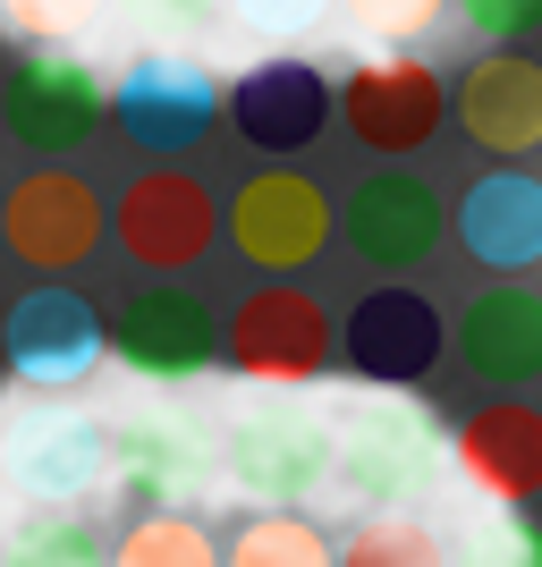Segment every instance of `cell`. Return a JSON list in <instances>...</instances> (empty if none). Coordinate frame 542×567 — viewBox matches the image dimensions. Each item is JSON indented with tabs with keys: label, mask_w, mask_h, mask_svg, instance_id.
<instances>
[{
	"label": "cell",
	"mask_w": 542,
	"mask_h": 567,
	"mask_svg": "<svg viewBox=\"0 0 542 567\" xmlns=\"http://www.w3.org/2000/svg\"><path fill=\"white\" fill-rule=\"evenodd\" d=\"M221 483L255 508H297L330 483V415L306 399H263L221 424Z\"/></svg>",
	"instance_id": "cell-5"
},
{
	"label": "cell",
	"mask_w": 542,
	"mask_h": 567,
	"mask_svg": "<svg viewBox=\"0 0 542 567\" xmlns=\"http://www.w3.org/2000/svg\"><path fill=\"white\" fill-rule=\"evenodd\" d=\"M339 364L365 390H425L449 364V313L432 306L425 288L407 280H374L339 322Z\"/></svg>",
	"instance_id": "cell-9"
},
{
	"label": "cell",
	"mask_w": 542,
	"mask_h": 567,
	"mask_svg": "<svg viewBox=\"0 0 542 567\" xmlns=\"http://www.w3.org/2000/svg\"><path fill=\"white\" fill-rule=\"evenodd\" d=\"M330 567H449V543L416 508H365L348 543H330Z\"/></svg>",
	"instance_id": "cell-23"
},
{
	"label": "cell",
	"mask_w": 542,
	"mask_h": 567,
	"mask_svg": "<svg viewBox=\"0 0 542 567\" xmlns=\"http://www.w3.org/2000/svg\"><path fill=\"white\" fill-rule=\"evenodd\" d=\"M441 457L458 466V483H467L474 499L525 508V499H542V406L483 399L458 432H441Z\"/></svg>",
	"instance_id": "cell-18"
},
{
	"label": "cell",
	"mask_w": 542,
	"mask_h": 567,
	"mask_svg": "<svg viewBox=\"0 0 542 567\" xmlns=\"http://www.w3.org/2000/svg\"><path fill=\"white\" fill-rule=\"evenodd\" d=\"M449 118H458V136H467L474 153H492V162L542 153V60L525 43L467 60V76L449 85Z\"/></svg>",
	"instance_id": "cell-16"
},
{
	"label": "cell",
	"mask_w": 542,
	"mask_h": 567,
	"mask_svg": "<svg viewBox=\"0 0 542 567\" xmlns=\"http://www.w3.org/2000/svg\"><path fill=\"white\" fill-rule=\"evenodd\" d=\"M111 492L136 508H187L204 492V432L170 406H136L111 424Z\"/></svg>",
	"instance_id": "cell-20"
},
{
	"label": "cell",
	"mask_w": 542,
	"mask_h": 567,
	"mask_svg": "<svg viewBox=\"0 0 542 567\" xmlns=\"http://www.w3.org/2000/svg\"><path fill=\"white\" fill-rule=\"evenodd\" d=\"M339 237H348V255L365 262V271L407 280L416 262L441 255V237H449V195L432 187L425 169L381 162V169H365V178L348 187V204H339Z\"/></svg>",
	"instance_id": "cell-12"
},
{
	"label": "cell",
	"mask_w": 542,
	"mask_h": 567,
	"mask_svg": "<svg viewBox=\"0 0 542 567\" xmlns=\"http://www.w3.org/2000/svg\"><path fill=\"white\" fill-rule=\"evenodd\" d=\"M111 127L153 162H178L221 127V76L187 51H136L111 76Z\"/></svg>",
	"instance_id": "cell-11"
},
{
	"label": "cell",
	"mask_w": 542,
	"mask_h": 567,
	"mask_svg": "<svg viewBox=\"0 0 542 567\" xmlns=\"http://www.w3.org/2000/svg\"><path fill=\"white\" fill-rule=\"evenodd\" d=\"M221 567H330V534L306 508H255L221 543Z\"/></svg>",
	"instance_id": "cell-24"
},
{
	"label": "cell",
	"mask_w": 542,
	"mask_h": 567,
	"mask_svg": "<svg viewBox=\"0 0 542 567\" xmlns=\"http://www.w3.org/2000/svg\"><path fill=\"white\" fill-rule=\"evenodd\" d=\"M449 567H542V525L525 508H500L483 534H467V550Z\"/></svg>",
	"instance_id": "cell-26"
},
{
	"label": "cell",
	"mask_w": 542,
	"mask_h": 567,
	"mask_svg": "<svg viewBox=\"0 0 542 567\" xmlns=\"http://www.w3.org/2000/svg\"><path fill=\"white\" fill-rule=\"evenodd\" d=\"M441 424L407 390H365L330 415V483L356 508H416L441 483Z\"/></svg>",
	"instance_id": "cell-1"
},
{
	"label": "cell",
	"mask_w": 542,
	"mask_h": 567,
	"mask_svg": "<svg viewBox=\"0 0 542 567\" xmlns=\"http://www.w3.org/2000/svg\"><path fill=\"white\" fill-rule=\"evenodd\" d=\"M144 9H162V18H204L213 0H144Z\"/></svg>",
	"instance_id": "cell-30"
},
{
	"label": "cell",
	"mask_w": 542,
	"mask_h": 567,
	"mask_svg": "<svg viewBox=\"0 0 542 567\" xmlns=\"http://www.w3.org/2000/svg\"><path fill=\"white\" fill-rule=\"evenodd\" d=\"M213 237H221V195L178 162L136 169L111 195V246L153 280H187L195 262L213 255Z\"/></svg>",
	"instance_id": "cell-7"
},
{
	"label": "cell",
	"mask_w": 542,
	"mask_h": 567,
	"mask_svg": "<svg viewBox=\"0 0 542 567\" xmlns=\"http://www.w3.org/2000/svg\"><path fill=\"white\" fill-rule=\"evenodd\" d=\"M0 474L25 508H76L111 483V424L76 406H34L0 441Z\"/></svg>",
	"instance_id": "cell-14"
},
{
	"label": "cell",
	"mask_w": 542,
	"mask_h": 567,
	"mask_svg": "<svg viewBox=\"0 0 542 567\" xmlns=\"http://www.w3.org/2000/svg\"><path fill=\"white\" fill-rule=\"evenodd\" d=\"M0 127L34 162H69L111 127V76L94 60H76L69 43H25L0 76Z\"/></svg>",
	"instance_id": "cell-3"
},
{
	"label": "cell",
	"mask_w": 542,
	"mask_h": 567,
	"mask_svg": "<svg viewBox=\"0 0 542 567\" xmlns=\"http://www.w3.org/2000/svg\"><path fill=\"white\" fill-rule=\"evenodd\" d=\"M449 9H458V25H467L474 43H492V51L542 34V0H449Z\"/></svg>",
	"instance_id": "cell-28"
},
{
	"label": "cell",
	"mask_w": 542,
	"mask_h": 567,
	"mask_svg": "<svg viewBox=\"0 0 542 567\" xmlns=\"http://www.w3.org/2000/svg\"><path fill=\"white\" fill-rule=\"evenodd\" d=\"M102 237H111V195L69 162H34L9 178L0 195V246L34 271V280H69L85 262L102 255Z\"/></svg>",
	"instance_id": "cell-4"
},
{
	"label": "cell",
	"mask_w": 542,
	"mask_h": 567,
	"mask_svg": "<svg viewBox=\"0 0 542 567\" xmlns=\"http://www.w3.org/2000/svg\"><path fill=\"white\" fill-rule=\"evenodd\" d=\"M102 355H111L102 313H94V297H76L69 280L25 288L18 306H9V322H0V364H9V381L34 390V399L85 390V381L102 373Z\"/></svg>",
	"instance_id": "cell-10"
},
{
	"label": "cell",
	"mask_w": 542,
	"mask_h": 567,
	"mask_svg": "<svg viewBox=\"0 0 542 567\" xmlns=\"http://www.w3.org/2000/svg\"><path fill=\"white\" fill-rule=\"evenodd\" d=\"M111 567H221V543L195 508H136L111 534Z\"/></svg>",
	"instance_id": "cell-22"
},
{
	"label": "cell",
	"mask_w": 542,
	"mask_h": 567,
	"mask_svg": "<svg viewBox=\"0 0 542 567\" xmlns=\"http://www.w3.org/2000/svg\"><path fill=\"white\" fill-rule=\"evenodd\" d=\"M449 237L467 246V262H483L492 280H525L542 271V178L518 162L483 169L458 204H449Z\"/></svg>",
	"instance_id": "cell-19"
},
{
	"label": "cell",
	"mask_w": 542,
	"mask_h": 567,
	"mask_svg": "<svg viewBox=\"0 0 542 567\" xmlns=\"http://www.w3.org/2000/svg\"><path fill=\"white\" fill-rule=\"evenodd\" d=\"M102 339H111V355L136 381H162V390L204 381L221 364V322H213V306H204L187 280H144V288H127L119 313L102 322Z\"/></svg>",
	"instance_id": "cell-13"
},
{
	"label": "cell",
	"mask_w": 542,
	"mask_h": 567,
	"mask_svg": "<svg viewBox=\"0 0 542 567\" xmlns=\"http://www.w3.org/2000/svg\"><path fill=\"white\" fill-rule=\"evenodd\" d=\"M221 118L263 162H297L330 127V76L314 60H297V51H272V60H255V69H237L221 85Z\"/></svg>",
	"instance_id": "cell-15"
},
{
	"label": "cell",
	"mask_w": 542,
	"mask_h": 567,
	"mask_svg": "<svg viewBox=\"0 0 542 567\" xmlns=\"http://www.w3.org/2000/svg\"><path fill=\"white\" fill-rule=\"evenodd\" d=\"M221 364L255 390H314L339 364V322L314 288L263 280L237 297V313L221 322Z\"/></svg>",
	"instance_id": "cell-2"
},
{
	"label": "cell",
	"mask_w": 542,
	"mask_h": 567,
	"mask_svg": "<svg viewBox=\"0 0 542 567\" xmlns=\"http://www.w3.org/2000/svg\"><path fill=\"white\" fill-rule=\"evenodd\" d=\"M0 18L25 43H69V34H85L102 18V0H0Z\"/></svg>",
	"instance_id": "cell-29"
},
{
	"label": "cell",
	"mask_w": 542,
	"mask_h": 567,
	"mask_svg": "<svg viewBox=\"0 0 542 567\" xmlns=\"http://www.w3.org/2000/svg\"><path fill=\"white\" fill-rule=\"evenodd\" d=\"M449 355L467 364V381L518 399L542 381V288L534 280H492L483 297H467V313L449 322Z\"/></svg>",
	"instance_id": "cell-17"
},
{
	"label": "cell",
	"mask_w": 542,
	"mask_h": 567,
	"mask_svg": "<svg viewBox=\"0 0 542 567\" xmlns=\"http://www.w3.org/2000/svg\"><path fill=\"white\" fill-rule=\"evenodd\" d=\"M449 0H339V18L365 34V43H416V34H432L441 25Z\"/></svg>",
	"instance_id": "cell-27"
},
{
	"label": "cell",
	"mask_w": 542,
	"mask_h": 567,
	"mask_svg": "<svg viewBox=\"0 0 542 567\" xmlns=\"http://www.w3.org/2000/svg\"><path fill=\"white\" fill-rule=\"evenodd\" d=\"M221 9L263 43H306V34H323L339 18V0H221Z\"/></svg>",
	"instance_id": "cell-25"
},
{
	"label": "cell",
	"mask_w": 542,
	"mask_h": 567,
	"mask_svg": "<svg viewBox=\"0 0 542 567\" xmlns=\"http://www.w3.org/2000/svg\"><path fill=\"white\" fill-rule=\"evenodd\" d=\"M0 567H111V534L85 508H25L0 543Z\"/></svg>",
	"instance_id": "cell-21"
},
{
	"label": "cell",
	"mask_w": 542,
	"mask_h": 567,
	"mask_svg": "<svg viewBox=\"0 0 542 567\" xmlns=\"http://www.w3.org/2000/svg\"><path fill=\"white\" fill-rule=\"evenodd\" d=\"M330 229H339L330 187L306 178V169H288V162L246 169V178L229 187V204H221V237L255 262L263 280H297V271H314L323 246H330Z\"/></svg>",
	"instance_id": "cell-6"
},
{
	"label": "cell",
	"mask_w": 542,
	"mask_h": 567,
	"mask_svg": "<svg viewBox=\"0 0 542 567\" xmlns=\"http://www.w3.org/2000/svg\"><path fill=\"white\" fill-rule=\"evenodd\" d=\"M330 111L374 162H416L432 136L449 127V76L432 60H407V51H381V60H356L339 85H330Z\"/></svg>",
	"instance_id": "cell-8"
}]
</instances>
